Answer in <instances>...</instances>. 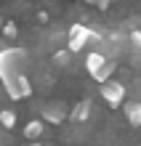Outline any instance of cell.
<instances>
[{"instance_id":"9a60e30c","label":"cell","mask_w":141,"mask_h":146,"mask_svg":"<svg viewBox=\"0 0 141 146\" xmlns=\"http://www.w3.org/2000/svg\"><path fill=\"white\" fill-rule=\"evenodd\" d=\"M29 146H40V143H29Z\"/></svg>"},{"instance_id":"9c48e42d","label":"cell","mask_w":141,"mask_h":146,"mask_svg":"<svg viewBox=\"0 0 141 146\" xmlns=\"http://www.w3.org/2000/svg\"><path fill=\"white\" fill-rule=\"evenodd\" d=\"M112 72H114V61H112V58H109V61H107V64H104V66H101V72H99V74H96V82H107Z\"/></svg>"},{"instance_id":"8992f818","label":"cell","mask_w":141,"mask_h":146,"mask_svg":"<svg viewBox=\"0 0 141 146\" xmlns=\"http://www.w3.org/2000/svg\"><path fill=\"white\" fill-rule=\"evenodd\" d=\"M88 114H91V101H80V104L72 109V119L75 122H85Z\"/></svg>"},{"instance_id":"4fadbf2b","label":"cell","mask_w":141,"mask_h":146,"mask_svg":"<svg viewBox=\"0 0 141 146\" xmlns=\"http://www.w3.org/2000/svg\"><path fill=\"white\" fill-rule=\"evenodd\" d=\"M130 42H133V48H136V50H141V29H136L133 35H130Z\"/></svg>"},{"instance_id":"30bf717a","label":"cell","mask_w":141,"mask_h":146,"mask_svg":"<svg viewBox=\"0 0 141 146\" xmlns=\"http://www.w3.org/2000/svg\"><path fill=\"white\" fill-rule=\"evenodd\" d=\"M0 125H3V127H13L16 125V114L8 111V109H3V111H0Z\"/></svg>"},{"instance_id":"7a4b0ae2","label":"cell","mask_w":141,"mask_h":146,"mask_svg":"<svg viewBox=\"0 0 141 146\" xmlns=\"http://www.w3.org/2000/svg\"><path fill=\"white\" fill-rule=\"evenodd\" d=\"M88 42H99V45H101V35H99V32H93L91 27H85V24H75V27H69V35H67L69 53L83 50Z\"/></svg>"},{"instance_id":"ba28073f","label":"cell","mask_w":141,"mask_h":146,"mask_svg":"<svg viewBox=\"0 0 141 146\" xmlns=\"http://www.w3.org/2000/svg\"><path fill=\"white\" fill-rule=\"evenodd\" d=\"M43 117H45L48 122H61V119H64V109L61 106H45L43 109Z\"/></svg>"},{"instance_id":"3957f363","label":"cell","mask_w":141,"mask_h":146,"mask_svg":"<svg viewBox=\"0 0 141 146\" xmlns=\"http://www.w3.org/2000/svg\"><path fill=\"white\" fill-rule=\"evenodd\" d=\"M101 98L107 101L109 106H120L125 101V85L117 82V80H107L101 82Z\"/></svg>"},{"instance_id":"7c38bea8","label":"cell","mask_w":141,"mask_h":146,"mask_svg":"<svg viewBox=\"0 0 141 146\" xmlns=\"http://www.w3.org/2000/svg\"><path fill=\"white\" fill-rule=\"evenodd\" d=\"M3 35L5 37H16V24H11V21L3 24Z\"/></svg>"},{"instance_id":"52a82bcc","label":"cell","mask_w":141,"mask_h":146,"mask_svg":"<svg viewBox=\"0 0 141 146\" xmlns=\"http://www.w3.org/2000/svg\"><path fill=\"white\" fill-rule=\"evenodd\" d=\"M40 135H43V122H40V119H32V122L24 127V138L35 141V138H40Z\"/></svg>"},{"instance_id":"5bb4252c","label":"cell","mask_w":141,"mask_h":146,"mask_svg":"<svg viewBox=\"0 0 141 146\" xmlns=\"http://www.w3.org/2000/svg\"><path fill=\"white\" fill-rule=\"evenodd\" d=\"M0 29H3V16H0Z\"/></svg>"},{"instance_id":"8fae6325","label":"cell","mask_w":141,"mask_h":146,"mask_svg":"<svg viewBox=\"0 0 141 146\" xmlns=\"http://www.w3.org/2000/svg\"><path fill=\"white\" fill-rule=\"evenodd\" d=\"M56 64H61V66L69 64V50H59L56 53Z\"/></svg>"},{"instance_id":"6da1fadb","label":"cell","mask_w":141,"mask_h":146,"mask_svg":"<svg viewBox=\"0 0 141 146\" xmlns=\"http://www.w3.org/2000/svg\"><path fill=\"white\" fill-rule=\"evenodd\" d=\"M27 50L24 48H3L0 50V80L5 93L13 101H21L32 93V82L27 77Z\"/></svg>"},{"instance_id":"277c9868","label":"cell","mask_w":141,"mask_h":146,"mask_svg":"<svg viewBox=\"0 0 141 146\" xmlns=\"http://www.w3.org/2000/svg\"><path fill=\"white\" fill-rule=\"evenodd\" d=\"M107 61H109V58H104V56L99 53V50H93V53H88V58H85V69H88V74H91L93 80H96V74L101 72V66L107 64Z\"/></svg>"},{"instance_id":"5b68a950","label":"cell","mask_w":141,"mask_h":146,"mask_svg":"<svg viewBox=\"0 0 141 146\" xmlns=\"http://www.w3.org/2000/svg\"><path fill=\"white\" fill-rule=\"evenodd\" d=\"M125 117H128V122L130 125H141V104L138 101H128L125 104Z\"/></svg>"}]
</instances>
